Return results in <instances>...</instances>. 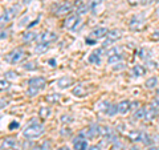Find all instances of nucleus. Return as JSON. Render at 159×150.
I'll list each match as a JSON object with an SVG mask.
<instances>
[{"mask_svg":"<svg viewBox=\"0 0 159 150\" xmlns=\"http://www.w3.org/2000/svg\"><path fill=\"white\" fill-rule=\"evenodd\" d=\"M47 84V80L41 77V76H37V77H32L31 80L28 81V91L27 94L28 96H36V94L41 91V89L45 87Z\"/></svg>","mask_w":159,"mask_h":150,"instance_id":"1","label":"nucleus"},{"mask_svg":"<svg viewBox=\"0 0 159 150\" xmlns=\"http://www.w3.org/2000/svg\"><path fill=\"white\" fill-rule=\"evenodd\" d=\"M44 133V126L39 122H31L28 126L23 130V136L28 139H34L39 138Z\"/></svg>","mask_w":159,"mask_h":150,"instance_id":"2","label":"nucleus"},{"mask_svg":"<svg viewBox=\"0 0 159 150\" xmlns=\"http://www.w3.org/2000/svg\"><path fill=\"white\" fill-rule=\"evenodd\" d=\"M27 57V52L23 48H16L6 56V61L9 64H19Z\"/></svg>","mask_w":159,"mask_h":150,"instance_id":"3","label":"nucleus"},{"mask_svg":"<svg viewBox=\"0 0 159 150\" xmlns=\"http://www.w3.org/2000/svg\"><path fill=\"white\" fill-rule=\"evenodd\" d=\"M19 6H12L9 7L6 12H4L2 16H0V28L4 27L8 21H11V20H13L15 17H16V15L19 13Z\"/></svg>","mask_w":159,"mask_h":150,"instance_id":"4","label":"nucleus"},{"mask_svg":"<svg viewBox=\"0 0 159 150\" xmlns=\"http://www.w3.org/2000/svg\"><path fill=\"white\" fill-rule=\"evenodd\" d=\"M80 136L86 138V139L97 138L98 136H101V133H99V126L98 125H92V126H89V128H85L81 133H80Z\"/></svg>","mask_w":159,"mask_h":150,"instance_id":"5","label":"nucleus"},{"mask_svg":"<svg viewBox=\"0 0 159 150\" xmlns=\"http://www.w3.org/2000/svg\"><path fill=\"white\" fill-rule=\"evenodd\" d=\"M129 26H130V29H133V31H141V29H143L146 26V20L142 15H137V16H134L130 20Z\"/></svg>","mask_w":159,"mask_h":150,"instance_id":"6","label":"nucleus"},{"mask_svg":"<svg viewBox=\"0 0 159 150\" xmlns=\"http://www.w3.org/2000/svg\"><path fill=\"white\" fill-rule=\"evenodd\" d=\"M80 23H81V17H80L78 15H72V16H69L65 21H64V27L66 29L73 31V29H76L80 26Z\"/></svg>","mask_w":159,"mask_h":150,"instance_id":"7","label":"nucleus"},{"mask_svg":"<svg viewBox=\"0 0 159 150\" xmlns=\"http://www.w3.org/2000/svg\"><path fill=\"white\" fill-rule=\"evenodd\" d=\"M73 148H74V150H88L89 143L86 141V138H84L78 134V136L73 139Z\"/></svg>","mask_w":159,"mask_h":150,"instance_id":"8","label":"nucleus"},{"mask_svg":"<svg viewBox=\"0 0 159 150\" xmlns=\"http://www.w3.org/2000/svg\"><path fill=\"white\" fill-rule=\"evenodd\" d=\"M106 37H107V40L105 41V44H103V47H106L110 43L116 41V40H118V39H121L122 37V31H119V29H111V31L107 32Z\"/></svg>","mask_w":159,"mask_h":150,"instance_id":"9","label":"nucleus"},{"mask_svg":"<svg viewBox=\"0 0 159 150\" xmlns=\"http://www.w3.org/2000/svg\"><path fill=\"white\" fill-rule=\"evenodd\" d=\"M146 113H145V120L143 121L146 122H151L157 118L158 116V108L157 106H146Z\"/></svg>","mask_w":159,"mask_h":150,"instance_id":"10","label":"nucleus"},{"mask_svg":"<svg viewBox=\"0 0 159 150\" xmlns=\"http://www.w3.org/2000/svg\"><path fill=\"white\" fill-rule=\"evenodd\" d=\"M107 32H109L107 28H105V27H98V28H94L93 31L90 32V36H92V39H94V40L103 39V37H106Z\"/></svg>","mask_w":159,"mask_h":150,"instance_id":"11","label":"nucleus"},{"mask_svg":"<svg viewBox=\"0 0 159 150\" xmlns=\"http://www.w3.org/2000/svg\"><path fill=\"white\" fill-rule=\"evenodd\" d=\"M130 110H131V102L127 101V100H123V101L117 104V112L119 114H126Z\"/></svg>","mask_w":159,"mask_h":150,"instance_id":"12","label":"nucleus"},{"mask_svg":"<svg viewBox=\"0 0 159 150\" xmlns=\"http://www.w3.org/2000/svg\"><path fill=\"white\" fill-rule=\"evenodd\" d=\"M56 40H57V35L54 32H51V31L44 32L41 36H40V41L45 43V44H51L52 41H56Z\"/></svg>","mask_w":159,"mask_h":150,"instance_id":"13","label":"nucleus"},{"mask_svg":"<svg viewBox=\"0 0 159 150\" xmlns=\"http://www.w3.org/2000/svg\"><path fill=\"white\" fill-rule=\"evenodd\" d=\"M72 9H73V4L72 3H64V4H61V6L56 9L54 15H56V16H62V15L69 13Z\"/></svg>","mask_w":159,"mask_h":150,"instance_id":"14","label":"nucleus"},{"mask_svg":"<svg viewBox=\"0 0 159 150\" xmlns=\"http://www.w3.org/2000/svg\"><path fill=\"white\" fill-rule=\"evenodd\" d=\"M74 82V80L72 77H69V76H62V77H60L57 80V87L58 88H61V89H65L68 87H70V85Z\"/></svg>","mask_w":159,"mask_h":150,"instance_id":"15","label":"nucleus"},{"mask_svg":"<svg viewBox=\"0 0 159 150\" xmlns=\"http://www.w3.org/2000/svg\"><path fill=\"white\" fill-rule=\"evenodd\" d=\"M103 52V49H97V51H94L93 53H90V56H89V63L92 64H96V65H99L101 64V54Z\"/></svg>","mask_w":159,"mask_h":150,"instance_id":"16","label":"nucleus"},{"mask_svg":"<svg viewBox=\"0 0 159 150\" xmlns=\"http://www.w3.org/2000/svg\"><path fill=\"white\" fill-rule=\"evenodd\" d=\"M88 93H89V89H86L84 84H80L73 89V94L77 96V97H85Z\"/></svg>","mask_w":159,"mask_h":150,"instance_id":"17","label":"nucleus"},{"mask_svg":"<svg viewBox=\"0 0 159 150\" xmlns=\"http://www.w3.org/2000/svg\"><path fill=\"white\" fill-rule=\"evenodd\" d=\"M122 60H123V53H121V54H114V56H107V64H109V65L121 64Z\"/></svg>","mask_w":159,"mask_h":150,"instance_id":"18","label":"nucleus"},{"mask_svg":"<svg viewBox=\"0 0 159 150\" xmlns=\"http://www.w3.org/2000/svg\"><path fill=\"white\" fill-rule=\"evenodd\" d=\"M16 139L15 138H11V137H8V138H6L3 141V143H2V149H11V148H16Z\"/></svg>","mask_w":159,"mask_h":150,"instance_id":"19","label":"nucleus"},{"mask_svg":"<svg viewBox=\"0 0 159 150\" xmlns=\"http://www.w3.org/2000/svg\"><path fill=\"white\" fill-rule=\"evenodd\" d=\"M145 113H146V109H145V108H139V109H137V110L134 112L133 118L135 120V121H141V120H145Z\"/></svg>","mask_w":159,"mask_h":150,"instance_id":"20","label":"nucleus"},{"mask_svg":"<svg viewBox=\"0 0 159 150\" xmlns=\"http://www.w3.org/2000/svg\"><path fill=\"white\" fill-rule=\"evenodd\" d=\"M131 73H133L135 77H141V76H143V74L146 73V68L143 67V65H135V67L133 68Z\"/></svg>","mask_w":159,"mask_h":150,"instance_id":"21","label":"nucleus"},{"mask_svg":"<svg viewBox=\"0 0 159 150\" xmlns=\"http://www.w3.org/2000/svg\"><path fill=\"white\" fill-rule=\"evenodd\" d=\"M37 39V35L36 32H32V31H29V32H25V33H23V40L25 43H31L33 41V40H36Z\"/></svg>","mask_w":159,"mask_h":150,"instance_id":"22","label":"nucleus"},{"mask_svg":"<svg viewBox=\"0 0 159 150\" xmlns=\"http://www.w3.org/2000/svg\"><path fill=\"white\" fill-rule=\"evenodd\" d=\"M48 48H49V44H45V43H40L36 45V48H34V52L36 53H44V52H47L48 51Z\"/></svg>","mask_w":159,"mask_h":150,"instance_id":"23","label":"nucleus"},{"mask_svg":"<svg viewBox=\"0 0 159 150\" xmlns=\"http://www.w3.org/2000/svg\"><path fill=\"white\" fill-rule=\"evenodd\" d=\"M138 53H139V57L143 59V60H147V61H148V59H150V56H151V52L148 51V49H146V48H141L138 51Z\"/></svg>","mask_w":159,"mask_h":150,"instance_id":"24","label":"nucleus"},{"mask_svg":"<svg viewBox=\"0 0 159 150\" xmlns=\"http://www.w3.org/2000/svg\"><path fill=\"white\" fill-rule=\"evenodd\" d=\"M158 85V78L155 77V76H152V77H150L146 81V88L147 89H154Z\"/></svg>","mask_w":159,"mask_h":150,"instance_id":"25","label":"nucleus"},{"mask_svg":"<svg viewBox=\"0 0 159 150\" xmlns=\"http://www.w3.org/2000/svg\"><path fill=\"white\" fill-rule=\"evenodd\" d=\"M39 116H40V118H43V120L48 118L49 116H51V109L49 108H41L40 109V112H39Z\"/></svg>","mask_w":159,"mask_h":150,"instance_id":"26","label":"nucleus"},{"mask_svg":"<svg viewBox=\"0 0 159 150\" xmlns=\"http://www.w3.org/2000/svg\"><path fill=\"white\" fill-rule=\"evenodd\" d=\"M107 116H114L116 113H118L117 112V105H107V109H106V112H105Z\"/></svg>","mask_w":159,"mask_h":150,"instance_id":"27","label":"nucleus"},{"mask_svg":"<svg viewBox=\"0 0 159 150\" xmlns=\"http://www.w3.org/2000/svg\"><path fill=\"white\" fill-rule=\"evenodd\" d=\"M60 97H61L60 94L53 93V94H49V96H47V98H45V100H47L48 102H57L58 100H60Z\"/></svg>","mask_w":159,"mask_h":150,"instance_id":"28","label":"nucleus"},{"mask_svg":"<svg viewBox=\"0 0 159 150\" xmlns=\"http://www.w3.org/2000/svg\"><path fill=\"white\" fill-rule=\"evenodd\" d=\"M121 53H123L121 47H114L107 52V56H114V54H121Z\"/></svg>","mask_w":159,"mask_h":150,"instance_id":"29","label":"nucleus"},{"mask_svg":"<svg viewBox=\"0 0 159 150\" xmlns=\"http://www.w3.org/2000/svg\"><path fill=\"white\" fill-rule=\"evenodd\" d=\"M4 76H6L7 80H16L19 74L15 72V71H8V72H6V74H4Z\"/></svg>","mask_w":159,"mask_h":150,"instance_id":"30","label":"nucleus"},{"mask_svg":"<svg viewBox=\"0 0 159 150\" xmlns=\"http://www.w3.org/2000/svg\"><path fill=\"white\" fill-rule=\"evenodd\" d=\"M8 88H9V82H8V80H0V92L7 91Z\"/></svg>","mask_w":159,"mask_h":150,"instance_id":"31","label":"nucleus"},{"mask_svg":"<svg viewBox=\"0 0 159 150\" xmlns=\"http://www.w3.org/2000/svg\"><path fill=\"white\" fill-rule=\"evenodd\" d=\"M24 69H27V71H33V69H36V63H27L25 65H23Z\"/></svg>","mask_w":159,"mask_h":150,"instance_id":"32","label":"nucleus"},{"mask_svg":"<svg viewBox=\"0 0 159 150\" xmlns=\"http://www.w3.org/2000/svg\"><path fill=\"white\" fill-rule=\"evenodd\" d=\"M86 44H88V45H94V44H96V40H94V39H86Z\"/></svg>","mask_w":159,"mask_h":150,"instance_id":"33","label":"nucleus"},{"mask_svg":"<svg viewBox=\"0 0 159 150\" xmlns=\"http://www.w3.org/2000/svg\"><path fill=\"white\" fill-rule=\"evenodd\" d=\"M129 4H131V6H137V4L141 3V0H127Z\"/></svg>","mask_w":159,"mask_h":150,"instance_id":"34","label":"nucleus"},{"mask_svg":"<svg viewBox=\"0 0 159 150\" xmlns=\"http://www.w3.org/2000/svg\"><path fill=\"white\" fill-rule=\"evenodd\" d=\"M151 39H152V40H159V31H157L155 33H154L152 36H151Z\"/></svg>","mask_w":159,"mask_h":150,"instance_id":"35","label":"nucleus"},{"mask_svg":"<svg viewBox=\"0 0 159 150\" xmlns=\"http://www.w3.org/2000/svg\"><path fill=\"white\" fill-rule=\"evenodd\" d=\"M147 65H148V68H151V69H152V68H155V67H157V64H155V63H152V61H147Z\"/></svg>","mask_w":159,"mask_h":150,"instance_id":"36","label":"nucleus"},{"mask_svg":"<svg viewBox=\"0 0 159 150\" xmlns=\"http://www.w3.org/2000/svg\"><path fill=\"white\" fill-rule=\"evenodd\" d=\"M17 126H19V124L13 121V122H11V125H9V129H13V128H17Z\"/></svg>","mask_w":159,"mask_h":150,"instance_id":"37","label":"nucleus"},{"mask_svg":"<svg viewBox=\"0 0 159 150\" xmlns=\"http://www.w3.org/2000/svg\"><path fill=\"white\" fill-rule=\"evenodd\" d=\"M154 106H157V108L159 106V97H157L155 100H154Z\"/></svg>","mask_w":159,"mask_h":150,"instance_id":"38","label":"nucleus"},{"mask_svg":"<svg viewBox=\"0 0 159 150\" xmlns=\"http://www.w3.org/2000/svg\"><path fill=\"white\" fill-rule=\"evenodd\" d=\"M99 149H101L99 146H90V148H89L88 150H99Z\"/></svg>","mask_w":159,"mask_h":150,"instance_id":"39","label":"nucleus"},{"mask_svg":"<svg viewBox=\"0 0 159 150\" xmlns=\"http://www.w3.org/2000/svg\"><path fill=\"white\" fill-rule=\"evenodd\" d=\"M147 150H159V149H158V148H155V146H152V148H148Z\"/></svg>","mask_w":159,"mask_h":150,"instance_id":"40","label":"nucleus"},{"mask_svg":"<svg viewBox=\"0 0 159 150\" xmlns=\"http://www.w3.org/2000/svg\"><path fill=\"white\" fill-rule=\"evenodd\" d=\"M58 150H70L69 148H66V146H64V148H61V149H58Z\"/></svg>","mask_w":159,"mask_h":150,"instance_id":"41","label":"nucleus"},{"mask_svg":"<svg viewBox=\"0 0 159 150\" xmlns=\"http://www.w3.org/2000/svg\"><path fill=\"white\" fill-rule=\"evenodd\" d=\"M157 12H158V13H159V8H158V9H157Z\"/></svg>","mask_w":159,"mask_h":150,"instance_id":"42","label":"nucleus"},{"mask_svg":"<svg viewBox=\"0 0 159 150\" xmlns=\"http://www.w3.org/2000/svg\"><path fill=\"white\" fill-rule=\"evenodd\" d=\"M155 2H158V3H159V0H155Z\"/></svg>","mask_w":159,"mask_h":150,"instance_id":"43","label":"nucleus"}]
</instances>
